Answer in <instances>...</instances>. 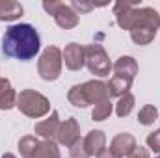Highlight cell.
<instances>
[{"mask_svg":"<svg viewBox=\"0 0 160 158\" xmlns=\"http://www.w3.org/2000/svg\"><path fill=\"white\" fill-rule=\"evenodd\" d=\"M95 158H116V156H114V155H112V153H110V151H108V149H106V151H104V153H101V155H99V156H95Z\"/></svg>","mask_w":160,"mask_h":158,"instance_id":"cell-29","label":"cell"},{"mask_svg":"<svg viewBox=\"0 0 160 158\" xmlns=\"http://www.w3.org/2000/svg\"><path fill=\"white\" fill-rule=\"evenodd\" d=\"M82 87H84V91H86V97H88L89 104H93V106L110 99L108 87H106V84H104L102 80H88V82L82 84Z\"/></svg>","mask_w":160,"mask_h":158,"instance_id":"cell-12","label":"cell"},{"mask_svg":"<svg viewBox=\"0 0 160 158\" xmlns=\"http://www.w3.org/2000/svg\"><path fill=\"white\" fill-rule=\"evenodd\" d=\"M106 87H108V95L110 97H123V95H127V93H130V87H132V80L130 78H125V77H112L110 82L106 84Z\"/></svg>","mask_w":160,"mask_h":158,"instance_id":"cell-17","label":"cell"},{"mask_svg":"<svg viewBox=\"0 0 160 158\" xmlns=\"http://www.w3.org/2000/svg\"><path fill=\"white\" fill-rule=\"evenodd\" d=\"M157 158H160V156H157Z\"/></svg>","mask_w":160,"mask_h":158,"instance_id":"cell-31","label":"cell"},{"mask_svg":"<svg viewBox=\"0 0 160 158\" xmlns=\"http://www.w3.org/2000/svg\"><path fill=\"white\" fill-rule=\"evenodd\" d=\"M22 13H24V7L19 2H15V0H0V21L11 22V21L21 19Z\"/></svg>","mask_w":160,"mask_h":158,"instance_id":"cell-16","label":"cell"},{"mask_svg":"<svg viewBox=\"0 0 160 158\" xmlns=\"http://www.w3.org/2000/svg\"><path fill=\"white\" fill-rule=\"evenodd\" d=\"M136 7H138V4H134V2H116L114 4L116 22L123 30H130V21H132V13Z\"/></svg>","mask_w":160,"mask_h":158,"instance_id":"cell-15","label":"cell"},{"mask_svg":"<svg viewBox=\"0 0 160 158\" xmlns=\"http://www.w3.org/2000/svg\"><path fill=\"white\" fill-rule=\"evenodd\" d=\"M84 147L89 156H99L106 151V136L102 130H91L84 138Z\"/></svg>","mask_w":160,"mask_h":158,"instance_id":"cell-13","label":"cell"},{"mask_svg":"<svg viewBox=\"0 0 160 158\" xmlns=\"http://www.w3.org/2000/svg\"><path fill=\"white\" fill-rule=\"evenodd\" d=\"M157 119H158V110H157V106L145 104V106L140 108V112H138V123H140V125L149 126V125H153Z\"/></svg>","mask_w":160,"mask_h":158,"instance_id":"cell-20","label":"cell"},{"mask_svg":"<svg viewBox=\"0 0 160 158\" xmlns=\"http://www.w3.org/2000/svg\"><path fill=\"white\" fill-rule=\"evenodd\" d=\"M158 119H160V117H158Z\"/></svg>","mask_w":160,"mask_h":158,"instance_id":"cell-32","label":"cell"},{"mask_svg":"<svg viewBox=\"0 0 160 158\" xmlns=\"http://www.w3.org/2000/svg\"><path fill=\"white\" fill-rule=\"evenodd\" d=\"M134 28H151L157 30L160 28V15L155 7H136L132 13V21H130V30ZM128 30V32H130Z\"/></svg>","mask_w":160,"mask_h":158,"instance_id":"cell-6","label":"cell"},{"mask_svg":"<svg viewBox=\"0 0 160 158\" xmlns=\"http://www.w3.org/2000/svg\"><path fill=\"white\" fill-rule=\"evenodd\" d=\"M69 158H89L86 147H84V138L77 140V141L69 147Z\"/></svg>","mask_w":160,"mask_h":158,"instance_id":"cell-24","label":"cell"},{"mask_svg":"<svg viewBox=\"0 0 160 158\" xmlns=\"http://www.w3.org/2000/svg\"><path fill=\"white\" fill-rule=\"evenodd\" d=\"M9 87H11L9 80H8V78H2V77H0V95H4V93L9 89Z\"/></svg>","mask_w":160,"mask_h":158,"instance_id":"cell-28","label":"cell"},{"mask_svg":"<svg viewBox=\"0 0 160 158\" xmlns=\"http://www.w3.org/2000/svg\"><path fill=\"white\" fill-rule=\"evenodd\" d=\"M112 110H114V104H112L110 99L104 101V102H99L91 110V119L93 121H104V119H108L112 116Z\"/></svg>","mask_w":160,"mask_h":158,"instance_id":"cell-22","label":"cell"},{"mask_svg":"<svg viewBox=\"0 0 160 158\" xmlns=\"http://www.w3.org/2000/svg\"><path fill=\"white\" fill-rule=\"evenodd\" d=\"M86 50V67L91 75L95 77H108L112 71V62L106 54V50L102 48V45L99 43H91L84 47Z\"/></svg>","mask_w":160,"mask_h":158,"instance_id":"cell-5","label":"cell"},{"mask_svg":"<svg viewBox=\"0 0 160 158\" xmlns=\"http://www.w3.org/2000/svg\"><path fill=\"white\" fill-rule=\"evenodd\" d=\"M136 147H138L136 138H134L130 132H119V134L112 140L108 151H110L116 158H127Z\"/></svg>","mask_w":160,"mask_h":158,"instance_id":"cell-9","label":"cell"},{"mask_svg":"<svg viewBox=\"0 0 160 158\" xmlns=\"http://www.w3.org/2000/svg\"><path fill=\"white\" fill-rule=\"evenodd\" d=\"M69 6H71L75 11H77V15L88 13V11H91V9L95 7V4H91V2H86V0H73Z\"/></svg>","mask_w":160,"mask_h":158,"instance_id":"cell-25","label":"cell"},{"mask_svg":"<svg viewBox=\"0 0 160 158\" xmlns=\"http://www.w3.org/2000/svg\"><path fill=\"white\" fill-rule=\"evenodd\" d=\"M2 158H17V156H15V155H11V153H6Z\"/></svg>","mask_w":160,"mask_h":158,"instance_id":"cell-30","label":"cell"},{"mask_svg":"<svg viewBox=\"0 0 160 158\" xmlns=\"http://www.w3.org/2000/svg\"><path fill=\"white\" fill-rule=\"evenodd\" d=\"M134 104H136V99H134L132 93H127V95L119 97V101H118V104H116V114H118V117H127V116L132 112Z\"/></svg>","mask_w":160,"mask_h":158,"instance_id":"cell-21","label":"cell"},{"mask_svg":"<svg viewBox=\"0 0 160 158\" xmlns=\"http://www.w3.org/2000/svg\"><path fill=\"white\" fill-rule=\"evenodd\" d=\"M60 123H62V121H60V116H58V112L54 110V112H50V116L47 119L36 123L34 132H36V136H39L41 140H52V141H56V132H58Z\"/></svg>","mask_w":160,"mask_h":158,"instance_id":"cell-11","label":"cell"},{"mask_svg":"<svg viewBox=\"0 0 160 158\" xmlns=\"http://www.w3.org/2000/svg\"><path fill=\"white\" fill-rule=\"evenodd\" d=\"M62 65H63L62 50L54 45L47 47L38 60V73H39L41 80H45V82L58 80L62 75Z\"/></svg>","mask_w":160,"mask_h":158,"instance_id":"cell-4","label":"cell"},{"mask_svg":"<svg viewBox=\"0 0 160 158\" xmlns=\"http://www.w3.org/2000/svg\"><path fill=\"white\" fill-rule=\"evenodd\" d=\"M155 37H157V30H151V28H134V30H130V39H132V43H136L140 47L149 45Z\"/></svg>","mask_w":160,"mask_h":158,"instance_id":"cell-19","label":"cell"},{"mask_svg":"<svg viewBox=\"0 0 160 158\" xmlns=\"http://www.w3.org/2000/svg\"><path fill=\"white\" fill-rule=\"evenodd\" d=\"M17 108L32 119H39L50 112V102L45 95L36 89H22L17 95Z\"/></svg>","mask_w":160,"mask_h":158,"instance_id":"cell-3","label":"cell"},{"mask_svg":"<svg viewBox=\"0 0 160 158\" xmlns=\"http://www.w3.org/2000/svg\"><path fill=\"white\" fill-rule=\"evenodd\" d=\"M19 153L22 158H62L56 141L39 140L38 136H22L19 140Z\"/></svg>","mask_w":160,"mask_h":158,"instance_id":"cell-2","label":"cell"},{"mask_svg":"<svg viewBox=\"0 0 160 158\" xmlns=\"http://www.w3.org/2000/svg\"><path fill=\"white\" fill-rule=\"evenodd\" d=\"M62 58L69 71H80L86 65V50L78 43H69L62 50Z\"/></svg>","mask_w":160,"mask_h":158,"instance_id":"cell-8","label":"cell"},{"mask_svg":"<svg viewBox=\"0 0 160 158\" xmlns=\"http://www.w3.org/2000/svg\"><path fill=\"white\" fill-rule=\"evenodd\" d=\"M147 147L155 153H160V128L153 130L149 136H147Z\"/></svg>","mask_w":160,"mask_h":158,"instance_id":"cell-26","label":"cell"},{"mask_svg":"<svg viewBox=\"0 0 160 158\" xmlns=\"http://www.w3.org/2000/svg\"><path fill=\"white\" fill-rule=\"evenodd\" d=\"M112 71L116 73V77L134 80L138 75V62L132 56H121L116 60V63H112Z\"/></svg>","mask_w":160,"mask_h":158,"instance_id":"cell-14","label":"cell"},{"mask_svg":"<svg viewBox=\"0 0 160 158\" xmlns=\"http://www.w3.org/2000/svg\"><path fill=\"white\" fill-rule=\"evenodd\" d=\"M127 158H151V155H149V149H145V147H136Z\"/></svg>","mask_w":160,"mask_h":158,"instance_id":"cell-27","label":"cell"},{"mask_svg":"<svg viewBox=\"0 0 160 158\" xmlns=\"http://www.w3.org/2000/svg\"><path fill=\"white\" fill-rule=\"evenodd\" d=\"M52 17L56 21V24L60 28H63V30H73V28L78 26V22H80V17L77 15V11L69 4H65V2H58V7L52 13Z\"/></svg>","mask_w":160,"mask_h":158,"instance_id":"cell-10","label":"cell"},{"mask_svg":"<svg viewBox=\"0 0 160 158\" xmlns=\"http://www.w3.org/2000/svg\"><path fill=\"white\" fill-rule=\"evenodd\" d=\"M67 101H69L75 108H86V106H89V101H88V97H86V91H84L82 84H77V86H73V87L69 89Z\"/></svg>","mask_w":160,"mask_h":158,"instance_id":"cell-18","label":"cell"},{"mask_svg":"<svg viewBox=\"0 0 160 158\" xmlns=\"http://www.w3.org/2000/svg\"><path fill=\"white\" fill-rule=\"evenodd\" d=\"M77 140H80V125L75 117H69L60 123L58 132H56V143L63 147H71Z\"/></svg>","mask_w":160,"mask_h":158,"instance_id":"cell-7","label":"cell"},{"mask_svg":"<svg viewBox=\"0 0 160 158\" xmlns=\"http://www.w3.org/2000/svg\"><path fill=\"white\" fill-rule=\"evenodd\" d=\"M41 37L32 24H13L2 36V54L21 62H28L38 56Z\"/></svg>","mask_w":160,"mask_h":158,"instance_id":"cell-1","label":"cell"},{"mask_svg":"<svg viewBox=\"0 0 160 158\" xmlns=\"http://www.w3.org/2000/svg\"><path fill=\"white\" fill-rule=\"evenodd\" d=\"M17 95L13 87H9L4 95H0V110H11L13 106H17Z\"/></svg>","mask_w":160,"mask_h":158,"instance_id":"cell-23","label":"cell"}]
</instances>
